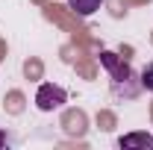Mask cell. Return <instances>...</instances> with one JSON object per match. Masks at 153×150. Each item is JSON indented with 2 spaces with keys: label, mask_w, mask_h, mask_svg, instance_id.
Returning <instances> with one entry per match:
<instances>
[{
  "label": "cell",
  "mask_w": 153,
  "mask_h": 150,
  "mask_svg": "<svg viewBox=\"0 0 153 150\" xmlns=\"http://www.w3.org/2000/svg\"><path fill=\"white\" fill-rule=\"evenodd\" d=\"M138 85H141L144 91H153V62L144 65V71H141V76H138Z\"/></svg>",
  "instance_id": "5b68a950"
},
{
  "label": "cell",
  "mask_w": 153,
  "mask_h": 150,
  "mask_svg": "<svg viewBox=\"0 0 153 150\" xmlns=\"http://www.w3.org/2000/svg\"><path fill=\"white\" fill-rule=\"evenodd\" d=\"M100 3H103V0H68V6L74 9L76 15H82V18H85V15H94L97 9H100Z\"/></svg>",
  "instance_id": "3957f363"
},
{
  "label": "cell",
  "mask_w": 153,
  "mask_h": 150,
  "mask_svg": "<svg viewBox=\"0 0 153 150\" xmlns=\"http://www.w3.org/2000/svg\"><path fill=\"white\" fill-rule=\"evenodd\" d=\"M100 62L106 65V71H109V76H112V85H115V91L121 94H127V97H133L141 85H133V71H130V65L127 62H121V59L115 56V53H100Z\"/></svg>",
  "instance_id": "6da1fadb"
},
{
  "label": "cell",
  "mask_w": 153,
  "mask_h": 150,
  "mask_svg": "<svg viewBox=\"0 0 153 150\" xmlns=\"http://www.w3.org/2000/svg\"><path fill=\"white\" fill-rule=\"evenodd\" d=\"M150 144H153V135H147V132H133V135L121 138V147H150Z\"/></svg>",
  "instance_id": "277c9868"
},
{
  "label": "cell",
  "mask_w": 153,
  "mask_h": 150,
  "mask_svg": "<svg viewBox=\"0 0 153 150\" xmlns=\"http://www.w3.org/2000/svg\"><path fill=\"white\" fill-rule=\"evenodd\" d=\"M65 100H68L65 88H62V85H53V82H44V85L38 88V94H36V106L41 112H53L59 106H65Z\"/></svg>",
  "instance_id": "7a4b0ae2"
}]
</instances>
